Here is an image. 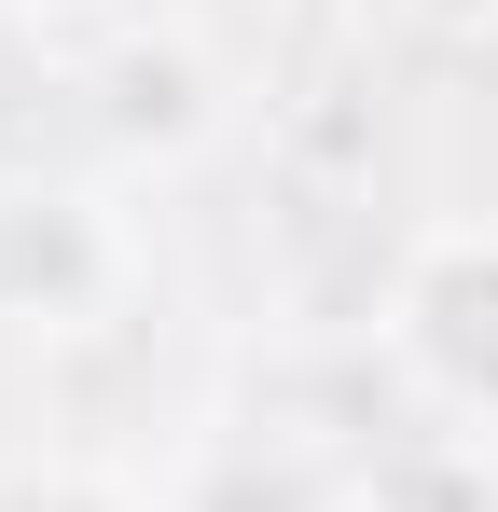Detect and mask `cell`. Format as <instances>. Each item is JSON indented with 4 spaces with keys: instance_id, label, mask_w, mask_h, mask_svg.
I'll list each match as a JSON object with an SVG mask.
<instances>
[{
    "instance_id": "cell-1",
    "label": "cell",
    "mask_w": 498,
    "mask_h": 512,
    "mask_svg": "<svg viewBox=\"0 0 498 512\" xmlns=\"http://www.w3.org/2000/svg\"><path fill=\"white\" fill-rule=\"evenodd\" d=\"M402 346L429 388L498 402V236H429L402 263Z\"/></svg>"
},
{
    "instance_id": "cell-2",
    "label": "cell",
    "mask_w": 498,
    "mask_h": 512,
    "mask_svg": "<svg viewBox=\"0 0 498 512\" xmlns=\"http://www.w3.org/2000/svg\"><path fill=\"white\" fill-rule=\"evenodd\" d=\"M374 512H498V471L485 457H415V471H388Z\"/></svg>"
},
{
    "instance_id": "cell-3",
    "label": "cell",
    "mask_w": 498,
    "mask_h": 512,
    "mask_svg": "<svg viewBox=\"0 0 498 512\" xmlns=\"http://www.w3.org/2000/svg\"><path fill=\"white\" fill-rule=\"evenodd\" d=\"M0 512H111V499H97V485H14Z\"/></svg>"
}]
</instances>
